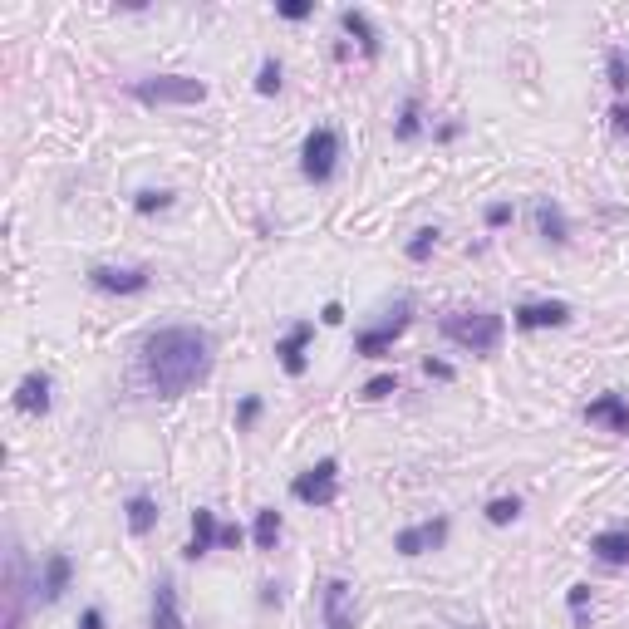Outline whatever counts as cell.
Instances as JSON below:
<instances>
[{
	"instance_id": "cell-1",
	"label": "cell",
	"mask_w": 629,
	"mask_h": 629,
	"mask_svg": "<svg viewBox=\"0 0 629 629\" xmlns=\"http://www.w3.org/2000/svg\"><path fill=\"white\" fill-rule=\"evenodd\" d=\"M138 359H143V379L158 399H182L197 384H207V374L217 364V344L197 325H163L143 340Z\"/></svg>"
},
{
	"instance_id": "cell-2",
	"label": "cell",
	"mask_w": 629,
	"mask_h": 629,
	"mask_svg": "<svg viewBox=\"0 0 629 629\" xmlns=\"http://www.w3.org/2000/svg\"><path fill=\"white\" fill-rule=\"evenodd\" d=\"M438 330L467 354H497L502 335H507V320L497 310H453V315H443Z\"/></svg>"
},
{
	"instance_id": "cell-3",
	"label": "cell",
	"mask_w": 629,
	"mask_h": 629,
	"mask_svg": "<svg viewBox=\"0 0 629 629\" xmlns=\"http://www.w3.org/2000/svg\"><path fill=\"white\" fill-rule=\"evenodd\" d=\"M128 94L148 109H168V104H202L207 99V79H192V74H148V79H133Z\"/></svg>"
},
{
	"instance_id": "cell-4",
	"label": "cell",
	"mask_w": 629,
	"mask_h": 629,
	"mask_svg": "<svg viewBox=\"0 0 629 629\" xmlns=\"http://www.w3.org/2000/svg\"><path fill=\"white\" fill-rule=\"evenodd\" d=\"M335 168H340V133H335L330 123H320V128H310L305 143H300V177L315 182V187H325V182L335 177Z\"/></svg>"
},
{
	"instance_id": "cell-5",
	"label": "cell",
	"mask_w": 629,
	"mask_h": 629,
	"mask_svg": "<svg viewBox=\"0 0 629 629\" xmlns=\"http://www.w3.org/2000/svg\"><path fill=\"white\" fill-rule=\"evenodd\" d=\"M408 325H413V300H399L379 325H369V330L354 335V354H364V359H384V354L408 335Z\"/></svg>"
},
{
	"instance_id": "cell-6",
	"label": "cell",
	"mask_w": 629,
	"mask_h": 629,
	"mask_svg": "<svg viewBox=\"0 0 629 629\" xmlns=\"http://www.w3.org/2000/svg\"><path fill=\"white\" fill-rule=\"evenodd\" d=\"M290 497H295L300 507H330V502L340 497V462L320 458L315 467L295 472V477H290Z\"/></svg>"
},
{
	"instance_id": "cell-7",
	"label": "cell",
	"mask_w": 629,
	"mask_h": 629,
	"mask_svg": "<svg viewBox=\"0 0 629 629\" xmlns=\"http://www.w3.org/2000/svg\"><path fill=\"white\" fill-rule=\"evenodd\" d=\"M448 531H453V521L448 516H433V521H418V526H403L399 536H394V551L399 556H428V551H443L448 546Z\"/></svg>"
},
{
	"instance_id": "cell-8",
	"label": "cell",
	"mask_w": 629,
	"mask_h": 629,
	"mask_svg": "<svg viewBox=\"0 0 629 629\" xmlns=\"http://www.w3.org/2000/svg\"><path fill=\"white\" fill-rule=\"evenodd\" d=\"M84 281L94 290H104V295H143L153 286V271L148 266H89Z\"/></svg>"
},
{
	"instance_id": "cell-9",
	"label": "cell",
	"mask_w": 629,
	"mask_h": 629,
	"mask_svg": "<svg viewBox=\"0 0 629 629\" xmlns=\"http://www.w3.org/2000/svg\"><path fill=\"white\" fill-rule=\"evenodd\" d=\"M310 344H315V320H295L286 335L276 340V359H281V369H286L290 379H300L310 369Z\"/></svg>"
},
{
	"instance_id": "cell-10",
	"label": "cell",
	"mask_w": 629,
	"mask_h": 629,
	"mask_svg": "<svg viewBox=\"0 0 629 629\" xmlns=\"http://www.w3.org/2000/svg\"><path fill=\"white\" fill-rule=\"evenodd\" d=\"M320 615H325V629H354L359 620V605H354V585L349 580H325L320 590Z\"/></svg>"
},
{
	"instance_id": "cell-11",
	"label": "cell",
	"mask_w": 629,
	"mask_h": 629,
	"mask_svg": "<svg viewBox=\"0 0 629 629\" xmlns=\"http://www.w3.org/2000/svg\"><path fill=\"white\" fill-rule=\"evenodd\" d=\"M512 325L516 330H561V325H571V305L566 300H526L512 310Z\"/></svg>"
},
{
	"instance_id": "cell-12",
	"label": "cell",
	"mask_w": 629,
	"mask_h": 629,
	"mask_svg": "<svg viewBox=\"0 0 629 629\" xmlns=\"http://www.w3.org/2000/svg\"><path fill=\"white\" fill-rule=\"evenodd\" d=\"M69 580H74V561H69L64 551H50L40 575H35V600H40V605H59L64 590H69Z\"/></svg>"
},
{
	"instance_id": "cell-13",
	"label": "cell",
	"mask_w": 629,
	"mask_h": 629,
	"mask_svg": "<svg viewBox=\"0 0 629 629\" xmlns=\"http://www.w3.org/2000/svg\"><path fill=\"white\" fill-rule=\"evenodd\" d=\"M15 408L20 413H30V418H45L50 413V403H55V379L45 374V369H30L20 384H15Z\"/></svg>"
},
{
	"instance_id": "cell-14",
	"label": "cell",
	"mask_w": 629,
	"mask_h": 629,
	"mask_svg": "<svg viewBox=\"0 0 629 629\" xmlns=\"http://www.w3.org/2000/svg\"><path fill=\"white\" fill-rule=\"evenodd\" d=\"M148 629H187V620H182V595H177L172 575H163V580L153 585V605H148Z\"/></svg>"
},
{
	"instance_id": "cell-15",
	"label": "cell",
	"mask_w": 629,
	"mask_h": 629,
	"mask_svg": "<svg viewBox=\"0 0 629 629\" xmlns=\"http://www.w3.org/2000/svg\"><path fill=\"white\" fill-rule=\"evenodd\" d=\"M585 423L605 428V433H629V399L625 394H600V399L585 403Z\"/></svg>"
},
{
	"instance_id": "cell-16",
	"label": "cell",
	"mask_w": 629,
	"mask_h": 629,
	"mask_svg": "<svg viewBox=\"0 0 629 629\" xmlns=\"http://www.w3.org/2000/svg\"><path fill=\"white\" fill-rule=\"evenodd\" d=\"M217 541H222L217 512H212V507H197V512H192V541L182 546V556H187V561H202L207 551H217Z\"/></svg>"
},
{
	"instance_id": "cell-17",
	"label": "cell",
	"mask_w": 629,
	"mask_h": 629,
	"mask_svg": "<svg viewBox=\"0 0 629 629\" xmlns=\"http://www.w3.org/2000/svg\"><path fill=\"white\" fill-rule=\"evenodd\" d=\"M531 217H536V231H541L551 246H566V241H571V217H566V207H561L556 197H536Z\"/></svg>"
},
{
	"instance_id": "cell-18",
	"label": "cell",
	"mask_w": 629,
	"mask_h": 629,
	"mask_svg": "<svg viewBox=\"0 0 629 629\" xmlns=\"http://www.w3.org/2000/svg\"><path fill=\"white\" fill-rule=\"evenodd\" d=\"M340 25H344V35H354V45L364 50V59H379L384 40H379V30H374V20H369L364 10H344Z\"/></svg>"
},
{
	"instance_id": "cell-19",
	"label": "cell",
	"mask_w": 629,
	"mask_h": 629,
	"mask_svg": "<svg viewBox=\"0 0 629 629\" xmlns=\"http://www.w3.org/2000/svg\"><path fill=\"white\" fill-rule=\"evenodd\" d=\"M590 551H595L605 566H625V561H629V526L595 531V536H590Z\"/></svg>"
},
{
	"instance_id": "cell-20",
	"label": "cell",
	"mask_w": 629,
	"mask_h": 629,
	"mask_svg": "<svg viewBox=\"0 0 629 629\" xmlns=\"http://www.w3.org/2000/svg\"><path fill=\"white\" fill-rule=\"evenodd\" d=\"M158 502L148 497V492H133L128 502H123V521H128V536H148L153 526H158Z\"/></svg>"
},
{
	"instance_id": "cell-21",
	"label": "cell",
	"mask_w": 629,
	"mask_h": 629,
	"mask_svg": "<svg viewBox=\"0 0 629 629\" xmlns=\"http://www.w3.org/2000/svg\"><path fill=\"white\" fill-rule=\"evenodd\" d=\"M281 531H286L281 512H276V507H261V512H256V526H251V541H256V551H276Z\"/></svg>"
},
{
	"instance_id": "cell-22",
	"label": "cell",
	"mask_w": 629,
	"mask_h": 629,
	"mask_svg": "<svg viewBox=\"0 0 629 629\" xmlns=\"http://www.w3.org/2000/svg\"><path fill=\"white\" fill-rule=\"evenodd\" d=\"M418 133H423V104L408 94V99H403V109H399V123H394V138H399V143H413Z\"/></svg>"
},
{
	"instance_id": "cell-23",
	"label": "cell",
	"mask_w": 629,
	"mask_h": 629,
	"mask_svg": "<svg viewBox=\"0 0 629 629\" xmlns=\"http://www.w3.org/2000/svg\"><path fill=\"white\" fill-rule=\"evenodd\" d=\"M172 202H177V197H172L168 187H143V192H133V212H138V217H158V212H168Z\"/></svg>"
},
{
	"instance_id": "cell-24",
	"label": "cell",
	"mask_w": 629,
	"mask_h": 629,
	"mask_svg": "<svg viewBox=\"0 0 629 629\" xmlns=\"http://www.w3.org/2000/svg\"><path fill=\"white\" fill-rule=\"evenodd\" d=\"M438 236H443V231H438V227H418V231H413V236H408V246H403V256H408V261H428V256L438 251Z\"/></svg>"
},
{
	"instance_id": "cell-25",
	"label": "cell",
	"mask_w": 629,
	"mask_h": 629,
	"mask_svg": "<svg viewBox=\"0 0 629 629\" xmlns=\"http://www.w3.org/2000/svg\"><path fill=\"white\" fill-rule=\"evenodd\" d=\"M256 94H261V99L281 94V59H276V55L261 59V69H256Z\"/></svg>"
},
{
	"instance_id": "cell-26",
	"label": "cell",
	"mask_w": 629,
	"mask_h": 629,
	"mask_svg": "<svg viewBox=\"0 0 629 629\" xmlns=\"http://www.w3.org/2000/svg\"><path fill=\"white\" fill-rule=\"evenodd\" d=\"M482 516H487L492 526H512L516 516H521V497H492V502L482 507Z\"/></svg>"
},
{
	"instance_id": "cell-27",
	"label": "cell",
	"mask_w": 629,
	"mask_h": 629,
	"mask_svg": "<svg viewBox=\"0 0 629 629\" xmlns=\"http://www.w3.org/2000/svg\"><path fill=\"white\" fill-rule=\"evenodd\" d=\"M389 394H399V374H374V379L359 389L364 403H379V399H389Z\"/></svg>"
},
{
	"instance_id": "cell-28",
	"label": "cell",
	"mask_w": 629,
	"mask_h": 629,
	"mask_svg": "<svg viewBox=\"0 0 629 629\" xmlns=\"http://www.w3.org/2000/svg\"><path fill=\"white\" fill-rule=\"evenodd\" d=\"M566 605H571L575 625H580V629L590 625V620H585V605H590V585H585V580H575L571 590H566Z\"/></svg>"
},
{
	"instance_id": "cell-29",
	"label": "cell",
	"mask_w": 629,
	"mask_h": 629,
	"mask_svg": "<svg viewBox=\"0 0 629 629\" xmlns=\"http://www.w3.org/2000/svg\"><path fill=\"white\" fill-rule=\"evenodd\" d=\"M610 84H615V94L629 89V55L625 50H610Z\"/></svg>"
},
{
	"instance_id": "cell-30",
	"label": "cell",
	"mask_w": 629,
	"mask_h": 629,
	"mask_svg": "<svg viewBox=\"0 0 629 629\" xmlns=\"http://www.w3.org/2000/svg\"><path fill=\"white\" fill-rule=\"evenodd\" d=\"M261 408H266V403H261V394H246V399L236 403V428H251V423L261 418Z\"/></svg>"
},
{
	"instance_id": "cell-31",
	"label": "cell",
	"mask_w": 629,
	"mask_h": 629,
	"mask_svg": "<svg viewBox=\"0 0 629 629\" xmlns=\"http://www.w3.org/2000/svg\"><path fill=\"white\" fill-rule=\"evenodd\" d=\"M423 374H428V379H438V384H453V379H458V369H453L448 359H433V354L423 359Z\"/></svg>"
},
{
	"instance_id": "cell-32",
	"label": "cell",
	"mask_w": 629,
	"mask_h": 629,
	"mask_svg": "<svg viewBox=\"0 0 629 629\" xmlns=\"http://www.w3.org/2000/svg\"><path fill=\"white\" fill-rule=\"evenodd\" d=\"M482 217H487V227L497 231V227H507V222H512V217H516V212H512V202H492V207H487Z\"/></svg>"
},
{
	"instance_id": "cell-33",
	"label": "cell",
	"mask_w": 629,
	"mask_h": 629,
	"mask_svg": "<svg viewBox=\"0 0 629 629\" xmlns=\"http://www.w3.org/2000/svg\"><path fill=\"white\" fill-rule=\"evenodd\" d=\"M310 10H315L310 0H281V5H276V15H281V20H305Z\"/></svg>"
},
{
	"instance_id": "cell-34",
	"label": "cell",
	"mask_w": 629,
	"mask_h": 629,
	"mask_svg": "<svg viewBox=\"0 0 629 629\" xmlns=\"http://www.w3.org/2000/svg\"><path fill=\"white\" fill-rule=\"evenodd\" d=\"M610 128H615L620 138H629V104H625V99H620V104L610 109Z\"/></svg>"
},
{
	"instance_id": "cell-35",
	"label": "cell",
	"mask_w": 629,
	"mask_h": 629,
	"mask_svg": "<svg viewBox=\"0 0 629 629\" xmlns=\"http://www.w3.org/2000/svg\"><path fill=\"white\" fill-rule=\"evenodd\" d=\"M217 546H227V551H241V546H246V531H241V526H222V541H217Z\"/></svg>"
},
{
	"instance_id": "cell-36",
	"label": "cell",
	"mask_w": 629,
	"mask_h": 629,
	"mask_svg": "<svg viewBox=\"0 0 629 629\" xmlns=\"http://www.w3.org/2000/svg\"><path fill=\"white\" fill-rule=\"evenodd\" d=\"M79 629H104V610H99V605H89V610L79 615Z\"/></svg>"
},
{
	"instance_id": "cell-37",
	"label": "cell",
	"mask_w": 629,
	"mask_h": 629,
	"mask_svg": "<svg viewBox=\"0 0 629 629\" xmlns=\"http://www.w3.org/2000/svg\"><path fill=\"white\" fill-rule=\"evenodd\" d=\"M320 320H325V325H344V305L340 300H330V305L320 310Z\"/></svg>"
},
{
	"instance_id": "cell-38",
	"label": "cell",
	"mask_w": 629,
	"mask_h": 629,
	"mask_svg": "<svg viewBox=\"0 0 629 629\" xmlns=\"http://www.w3.org/2000/svg\"><path fill=\"white\" fill-rule=\"evenodd\" d=\"M261 605H281V585H276V580L261 585Z\"/></svg>"
}]
</instances>
